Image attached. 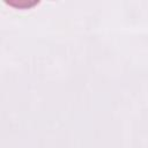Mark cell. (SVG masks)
Returning a JSON list of instances; mask_svg holds the SVG:
<instances>
[{
	"mask_svg": "<svg viewBox=\"0 0 148 148\" xmlns=\"http://www.w3.org/2000/svg\"><path fill=\"white\" fill-rule=\"evenodd\" d=\"M10 3L15 6H30V5H34L35 2H10Z\"/></svg>",
	"mask_w": 148,
	"mask_h": 148,
	"instance_id": "1",
	"label": "cell"
}]
</instances>
